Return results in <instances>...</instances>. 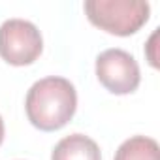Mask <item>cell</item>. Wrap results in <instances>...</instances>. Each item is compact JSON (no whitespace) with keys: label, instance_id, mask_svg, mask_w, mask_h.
Masks as SVG:
<instances>
[{"label":"cell","instance_id":"3957f363","mask_svg":"<svg viewBox=\"0 0 160 160\" xmlns=\"http://www.w3.org/2000/svg\"><path fill=\"white\" fill-rule=\"evenodd\" d=\"M43 51L38 27L27 19H8L0 25V57L8 64H32Z\"/></svg>","mask_w":160,"mask_h":160},{"label":"cell","instance_id":"52a82bcc","mask_svg":"<svg viewBox=\"0 0 160 160\" xmlns=\"http://www.w3.org/2000/svg\"><path fill=\"white\" fill-rule=\"evenodd\" d=\"M2 141H4V121L0 117V145H2Z\"/></svg>","mask_w":160,"mask_h":160},{"label":"cell","instance_id":"6da1fadb","mask_svg":"<svg viewBox=\"0 0 160 160\" xmlns=\"http://www.w3.org/2000/svg\"><path fill=\"white\" fill-rule=\"evenodd\" d=\"M25 109L32 126L43 132L58 130L72 121L77 109L75 87L66 77H43L28 89Z\"/></svg>","mask_w":160,"mask_h":160},{"label":"cell","instance_id":"7a4b0ae2","mask_svg":"<svg viewBox=\"0 0 160 160\" xmlns=\"http://www.w3.org/2000/svg\"><path fill=\"white\" fill-rule=\"evenodd\" d=\"M83 8L94 27L115 36L138 32L151 13L149 2L143 0H87Z\"/></svg>","mask_w":160,"mask_h":160},{"label":"cell","instance_id":"8992f818","mask_svg":"<svg viewBox=\"0 0 160 160\" xmlns=\"http://www.w3.org/2000/svg\"><path fill=\"white\" fill-rule=\"evenodd\" d=\"M115 160H158V143L147 136H132L119 145Z\"/></svg>","mask_w":160,"mask_h":160},{"label":"cell","instance_id":"5b68a950","mask_svg":"<svg viewBox=\"0 0 160 160\" xmlns=\"http://www.w3.org/2000/svg\"><path fill=\"white\" fill-rule=\"evenodd\" d=\"M51 160H102V152L92 138L85 134H70L55 145Z\"/></svg>","mask_w":160,"mask_h":160},{"label":"cell","instance_id":"277c9868","mask_svg":"<svg viewBox=\"0 0 160 160\" xmlns=\"http://www.w3.org/2000/svg\"><path fill=\"white\" fill-rule=\"evenodd\" d=\"M96 77L113 94H130L139 87L138 60L124 49H106L96 57Z\"/></svg>","mask_w":160,"mask_h":160}]
</instances>
